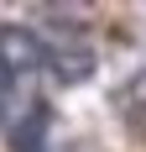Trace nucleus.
I'll return each mask as SVG.
<instances>
[{
	"label": "nucleus",
	"instance_id": "7ed1b4c3",
	"mask_svg": "<svg viewBox=\"0 0 146 152\" xmlns=\"http://www.w3.org/2000/svg\"><path fill=\"white\" fill-rule=\"evenodd\" d=\"M115 115H120V126L131 131V142L146 147V68H136V74L115 89Z\"/></svg>",
	"mask_w": 146,
	"mask_h": 152
},
{
	"label": "nucleus",
	"instance_id": "f257e3e1",
	"mask_svg": "<svg viewBox=\"0 0 146 152\" xmlns=\"http://www.w3.org/2000/svg\"><path fill=\"white\" fill-rule=\"evenodd\" d=\"M47 74L58 79V84H84L94 74V47H89V37L73 21L47 37Z\"/></svg>",
	"mask_w": 146,
	"mask_h": 152
},
{
	"label": "nucleus",
	"instance_id": "20e7f679",
	"mask_svg": "<svg viewBox=\"0 0 146 152\" xmlns=\"http://www.w3.org/2000/svg\"><path fill=\"white\" fill-rule=\"evenodd\" d=\"M11 152H63L52 142V110L47 105H31L21 121L11 126Z\"/></svg>",
	"mask_w": 146,
	"mask_h": 152
},
{
	"label": "nucleus",
	"instance_id": "f03ea898",
	"mask_svg": "<svg viewBox=\"0 0 146 152\" xmlns=\"http://www.w3.org/2000/svg\"><path fill=\"white\" fill-rule=\"evenodd\" d=\"M0 63H5L11 79L26 89L31 79L47 68V37H37L31 26H0Z\"/></svg>",
	"mask_w": 146,
	"mask_h": 152
},
{
	"label": "nucleus",
	"instance_id": "39448f33",
	"mask_svg": "<svg viewBox=\"0 0 146 152\" xmlns=\"http://www.w3.org/2000/svg\"><path fill=\"white\" fill-rule=\"evenodd\" d=\"M11 100H16V79H11V68L0 63V121L11 115Z\"/></svg>",
	"mask_w": 146,
	"mask_h": 152
}]
</instances>
